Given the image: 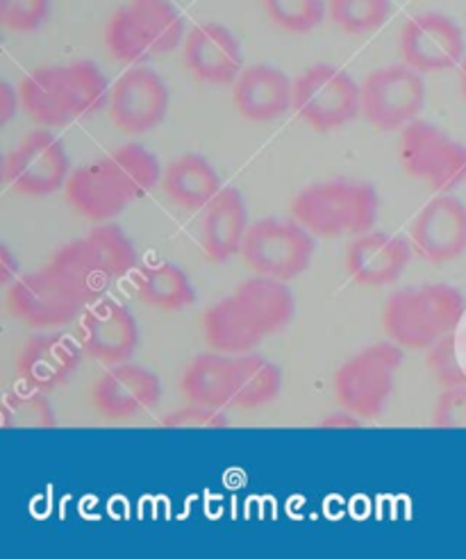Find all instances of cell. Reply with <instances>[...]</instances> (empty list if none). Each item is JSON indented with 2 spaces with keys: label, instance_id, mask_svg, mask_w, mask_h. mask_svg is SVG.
<instances>
[{
  "label": "cell",
  "instance_id": "cell-1",
  "mask_svg": "<svg viewBox=\"0 0 466 559\" xmlns=\"http://www.w3.org/2000/svg\"><path fill=\"white\" fill-rule=\"evenodd\" d=\"M21 107L35 123L62 128L109 105V82L89 60L39 67L21 82Z\"/></svg>",
  "mask_w": 466,
  "mask_h": 559
},
{
  "label": "cell",
  "instance_id": "cell-2",
  "mask_svg": "<svg viewBox=\"0 0 466 559\" xmlns=\"http://www.w3.org/2000/svg\"><path fill=\"white\" fill-rule=\"evenodd\" d=\"M50 266L85 305L98 302L117 280L136 269V248L117 223H100L87 237L60 248Z\"/></svg>",
  "mask_w": 466,
  "mask_h": 559
},
{
  "label": "cell",
  "instance_id": "cell-3",
  "mask_svg": "<svg viewBox=\"0 0 466 559\" xmlns=\"http://www.w3.org/2000/svg\"><path fill=\"white\" fill-rule=\"evenodd\" d=\"M464 314V294L453 285L434 283L392 294L382 312V325L398 346L428 350L451 332H457Z\"/></svg>",
  "mask_w": 466,
  "mask_h": 559
},
{
  "label": "cell",
  "instance_id": "cell-4",
  "mask_svg": "<svg viewBox=\"0 0 466 559\" xmlns=\"http://www.w3.org/2000/svg\"><path fill=\"white\" fill-rule=\"evenodd\" d=\"M378 210L380 195L373 185L344 178L314 182L300 191L291 203L294 218L323 239L371 233Z\"/></svg>",
  "mask_w": 466,
  "mask_h": 559
},
{
  "label": "cell",
  "instance_id": "cell-5",
  "mask_svg": "<svg viewBox=\"0 0 466 559\" xmlns=\"http://www.w3.org/2000/svg\"><path fill=\"white\" fill-rule=\"evenodd\" d=\"M184 39V16L174 0H128L105 31V44L119 62L142 64L176 50Z\"/></svg>",
  "mask_w": 466,
  "mask_h": 559
},
{
  "label": "cell",
  "instance_id": "cell-6",
  "mask_svg": "<svg viewBox=\"0 0 466 559\" xmlns=\"http://www.w3.org/2000/svg\"><path fill=\"white\" fill-rule=\"evenodd\" d=\"M401 367L403 346L396 342H380L360 350L335 373L337 403L362 421L378 418L387 409Z\"/></svg>",
  "mask_w": 466,
  "mask_h": 559
},
{
  "label": "cell",
  "instance_id": "cell-7",
  "mask_svg": "<svg viewBox=\"0 0 466 559\" xmlns=\"http://www.w3.org/2000/svg\"><path fill=\"white\" fill-rule=\"evenodd\" d=\"M294 111L316 132H333L362 115V85L333 64H314L294 80Z\"/></svg>",
  "mask_w": 466,
  "mask_h": 559
},
{
  "label": "cell",
  "instance_id": "cell-8",
  "mask_svg": "<svg viewBox=\"0 0 466 559\" xmlns=\"http://www.w3.org/2000/svg\"><path fill=\"white\" fill-rule=\"evenodd\" d=\"M398 159L409 178L428 182L437 193L466 182V146L430 121L417 119L401 130Z\"/></svg>",
  "mask_w": 466,
  "mask_h": 559
},
{
  "label": "cell",
  "instance_id": "cell-9",
  "mask_svg": "<svg viewBox=\"0 0 466 559\" xmlns=\"http://www.w3.org/2000/svg\"><path fill=\"white\" fill-rule=\"evenodd\" d=\"M241 258L255 273L278 280L303 275L314 258L312 233L296 218L266 216L246 233Z\"/></svg>",
  "mask_w": 466,
  "mask_h": 559
},
{
  "label": "cell",
  "instance_id": "cell-10",
  "mask_svg": "<svg viewBox=\"0 0 466 559\" xmlns=\"http://www.w3.org/2000/svg\"><path fill=\"white\" fill-rule=\"evenodd\" d=\"M426 105L421 71L392 64L371 71L362 82V117L382 132L403 130L419 119Z\"/></svg>",
  "mask_w": 466,
  "mask_h": 559
},
{
  "label": "cell",
  "instance_id": "cell-11",
  "mask_svg": "<svg viewBox=\"0 0 466 559\" xmlns=\"http://www.w3.org/2000/svg\"><path fill=\"white\" fill-rule=\"evenodd\" d=\"M5 302L12 319L35 330L73 323L87 307L50 264L19 275L8 287Z\"/></svg>",
  "mask_w": 466,
  "mask_h": 559
},
{
  "label": "cell",
  "instance_id": "cell-12",
  "mask_svg": "<svg viewBox=\"0 0 466 559\" xmlns=\"http://www.w3.org/2000/svg\"><path fill=\"white\" fill-rule=\"evenodd\" d=\"M71 176V159L58 136L48 130H33L23 142L5 155L3 178L12 191L21 195H50L67 187Z\"/></svg>",
  "mask_w": 466,
  "mask_h": 559
},
{
  "label": "cell",
  "instance_id": "cell-13",
  "mask_svg": "<svg viewBox=\"0 0 466 559\" xmlns=\"http://www.w3.org/2000/svg\"><path fill=\"white\" fill-rule=\"evenodd\" d=\"M171 94L162 75L148 67L128 69L109 94V117L126 134H144L164 123Z\"/></svg>",
  "mask_w": 466,
  "mask_h": 559
},
{
  "label": "cell",
  "instance_id": "cell-14",
  "mask_svg": "<svg viewBox=\"0 0 466 559\" xmlns=\"http://www.w3.org/2000/svg\"><path fill=\"white\" fill-rule=\"evenodd\" d=\"M405 64L421 73H440L462 64L464 33L446 14L423 12L403 25L398 39Z\"/></svg>",
  "mask_w": 466,
  "mask_h": 559
},
{
  "label": "cell",
  "instance_id": "cell-15",
  "mask_svg": "<svg viewBox=\"0 0 466 559\" xmlns=\"http://www.w3.org/2000/svg\"><path fill=\"white\" fill-rule=\"evenodd\" d=\"M409 243L432 264H446L466 250V205L455 195L432 199L409 223Z\"/></svg>",
  "mask_w": 466,
  "mask_h": 559
},
{
  "label": "cell",
  "instance_id": "cell-16",
  "mask_svg": "<svg viewBox=\"0 0 466 559\" xmlns=\"http://www.w3.org/2000/svg\"><path fill=\"white\" fill-rule=\"evenodd\" d=\"M80 344L103 365H123L140 348V325L126 305L100 298L80 319Z\"/></svg>",
  "mask_w": 466,
  "mask_h": 559
},
{
  "label": "cell",
  "instance_id": "cell-17",
  "mask_svg": "<svg viewBox=\"0 0 466 559\" xmlns=\"http://www.w3.org/2000/svg\"><path fill=\"white\" fill-rule=\"evenodd\" d=\"M162 401V380L146 367H109L92 389V405L105 418H130L153 409Z\"/></svg>",
  "mask_w": 466,
  "mask_h": 559
},
{
  "label": "cell",
  "instance_id": "cell-18",
  "mask_svg": "<svg viewBox=\"0 0 466 559\" xmlns=\"http://www.w3.org/2000/svg\"><path fill=\"white\" fill-rule=\"evenodd\" d=\"M184 64L207 85H232L243 71L241 41L224 23H203L184 37Z\"/></svg>",
  "mask_w": 466,
  "mask_h": 559
},
{
  "label": "cell",
  "instance_id": "cell-19",
  "mask_svg": "<svg viewBox=\"0 0 466 559\" xmlns=\"http://www.w3.org/2000/svg\"><path fill=\"white\" fill-rule=\"evenodd\" d=\"M64 191L67 203L80 216L96 223L117 218L132 203L107 155L92 164H82L75 171H71Z\"/></svg>",
  "mask_w": 466,
  "mask_h": 559
},
{
  "label": "cell",
  "instance_id": "cell-20",
  "mask_svg": "<svg viewBox=\"0 0 466 559\" xmlns=\"http://www.w3.org/2000/svg\"><path fill=\"white\" fill-rule=\"evenodd\" d=\"M413 253V243L396 235L365 233L348 246L346 269L362 287H387L398 283Z\"/></svg>",
  "mask_w": 466,
  "mask_h": 559
},
{
  "label": "cell",
  "instance_id": "cell-21",
  "mask_svg": "<svg viewBox=\"0 0 466 559\" xmlns=\"http://www.w3.org/2000/svg\"><path fill=\"white\" fill-rule=\"evenodd\" d=\"M232 103L246 121H276L294 107V82L271 64L249 67L232 82Z\"/></svg>",
  "mask_w": 466,
  "mask_h": 559
},
{
  "label": "cell",
  "instance_id": "cell-22",
  "mask_svg": "<svg viewBox=\"0 0 466 559\" xmlns=\"http://www.w3.org/2000/svg\"><path fill=\"white\" fill-rule=\"evenodd\" d=\"M82 344H77L69 334H37V337L27 340L23 346L16 369L23 384L50 391L67 384L82 361Z\"/></svg>",
  "mask_w": 466,
  "mask_h": 559
},
{
  "label": "cell",
  "instance_id": "cell-23",
  "mask_svg": "<svg viewBox=\"0 0 466 559\" xmlns=\"http://www.w3.org/2000/svg\"><path fill=\"white\" fill-rule=\"evenodd\" d=\"M232 300L237 310L260 337L276 334L287 328L296 314V298L287 280L271 275H255L243 280L235 289Z\"/></svg>",
  "mask_w": 466,
  "mask_h": 559
},
{
  "label": "cell",
  "instance_id": "cell-24",
  "mask_svg": "<svg viewBox=\"0 0 466 559\" xmlns=\"http://www.w3.org/2000/svg\"><path fill=\"white\" fill-rule=\"evenodd\" d=\"M249 228V207L243 203L241 191L235 187H224L210 201L203 214L201 243L205 255L212 262H228L241 253Z\"/></svg>",
  "mask_w": 466,
  "mask_h": 559
},
{
  "label": "cell",
  "instance_id": "cell-25",
  "mask_svg": "<svg viewBox=\"0 0 466 559\" xmlns=\"http://www.w3.org/2000/svg\"><path fill=\"white\" fill-rule=\"evenodd\" d=\"M164 191L182 210H205L214 195L224 189V180L201 153H184L174 159L162 176Z\"/></svg>",
  "mask_w": 466,
  "mask_h": 559
},
{
  "label": "cell",
  "instance_id": "cell-26",
  "mask_svg": "<svg viewBox=\"0 0 466 559\" xmlns=\"http://www.w3.org/2000/svg\"><path fill=\"white\" fill-rule=\"evenodd\" d=\"M232 369L235 357L224 353H203L191 359L182 376V394L189 403L205 405L214 409L235 407V389H232Z\"/></svg>",
  "mask_w": 466,
  "mask_h": 559
},
{
  "label": "cell",
  "instance_id": "cell-27",
  "mask_svg": "<svg viewBox=\"0 0 466 559\" xmlns=\"http://www.w3.org/2000/svg\"><path fill=\"white\" fill-rule=\"evenodd\" d=\"M134 294L164 312H180L196 302V289L189 275L174 262L144 264L134 275Z\"/></svg>",
  "mask_w": 466,
  "mask_h": 559
},
{
  "label": "cell",
  "instance_id": "cell-28",
  "mask_svg": "<svg viewBox=\"0 0 466 559\" xmlns=\"http://www.w3.org/2000/svg\"><path fill=\"white\" fill-rule=\"evenodd\" d=\"M232 389L235 407L258 409L280 396L283 373L266 357L255 353H243L235 357Z\"/></svg>",
  "mask_w": 466,
  "mask_h": 559
},
{
  "label": "cell",
  "instance_id": "cell-29",
  "mask_svg": "<svg viewBox=\"0 0 466 559\" xmlns=\"http://www.w3.org/2000/svg\"><path fill=\"white\" fill-rule=\"evenodd\" d=\"M203 332L207 346L224 355H243L262 344L260 334L237 310L232 296L207 307L203 314Z\"/></svg>",
  "mask_w": 466,
  "mask_h": 559
},
{
  "label": "cell",
  "instance_id": "cell-30",
  "mask_svg": "<svg viewBox=\"0 0 466 559\" xmlns=\"http://www.w3.org/2000/svg\"><path fill=\"white\" fill-rule=\"evenodd\" d=\"M119 174L130 201H140L157 182H162V164L159 159L142 144H126L107 155Z\"/></svg>",
  "mask_w": 466,
  "mask_h": 559
},
{
  "label": "cell",
  "instance_id": "cell-31",
  "mask_svg": "<svg viewBox=\"0 0 466 559\" xmlns=\"http://www.w3.org/2000/svg\"><path fill=\"white\" fill-rule=\"evenodd\" d=\"M3 428L5 430H41L58 426L55 407L44 396V391L23 386L14 389L3 401Z\"/></svg>",
  "mask_w": 466,
  "mask_h": 559
},
{
  "label": "cell",
  "instance_id": "cell-32",
  "mask_svg": "<svg viewBox=\"0 0 466 559\" xmlns=\"http://www.w3.org/2000/svg\"><path fill=\"white\" fill-rule=\"evenodd\" d=\"M394 12L392 0H327V16L339 31L362 37L380 31Z\"/></svg>",
  "mask_w": 466,
  "mask_h": 559
},
{
  "label": "cell",
  "instance_id": "cell-33",
  "mask_svg": "<svg viewBox=\"0 0 466 559\" xmlns=\"http://www.w3.org/2000/svg\"><path fill=\"white\" fill-rule=\"evenodd\" d=\"M266 16L287 33L306 35L327 16L325 0H260Z\"/></svg>",
  "mask_w": 466,
  "mask_h": 559
},
{
  "label": "cell",
  "instance_id": "cell-34",
  "mask_svg": "<svg viewBox=\"0 0 466 559\" xmlns=\"http://www.w3.org/2000/svg\"><path fill=\"white\" fill-rule=\"evenodd\" d=\"M428 369L434 380L444 386L466 384V365L462 359L457 332H451L449 337L428 348Z\"/></svg>",
  "mask_w": 466,
  "mask_h": 559
},
{
  "label": "cell",
  "instance_id": "cell-35",
  "mask_svg": "<svg viewBox=\"0 0 466 559\" xmlns=\"http://www.w3.org/2000/svg\"><path fill=\"white\" fill-rule=\"evenodd\" d=\"M52 0H0V23L10 33H35L48 21Z\"/></svg>",
  "mask_w": 466,
  "mask_h": 559
},
{
  "label": "cell",
  "instance_id": "cell-36",
  "mask_svg": "<svg viewBox=\"0 0 466 559\" xmlns=\"http://www.w3.org/2000/svg\"><path fill=\"white\" fill-rule=\"evenodd\" d=\"M226 409H214L205 405H194L189 403L184 409H176L162 418L164 428H176V430H189V428H201V430H218V428H228V416L224 414Z\"/></svg>",
  "mask_w": 466,
  "mask_h": 559
},
{
  "label": "cell",
  "instance_id": "cell-37",
  "mask_svg": "<svg viewBox=\"0 0 466 559\" xmlns=\"http://www.w3.org/2000/svg\"><path fill=\"white\" fill-rule=\"evenodd\" d=\"M430 424L440 430H466V384L444 386Z\"/></svg>",
  "mask_w": 466,
  "mask_h": 559
},
{
  "label": "cell",
  "instance_id": "cell-38",
  "mask_svg": "<svg viewBox=\"0 0 466 559\" xmlns=\"http://www.w3.org/2000/svg\"><path fill=\"white\" fill-rule=\"evenodd\" d=\"M21 105V92L14 90L10 82H0V126H8Z\"/></svg>",
  "mask_w": 466,
  "mask_h": 559
},
{
  "label": "cell",
  "instance_id": "cell-39",
  "mask_svg": "<svg viewBox=\"0 0 466 559\" xmlns=\"http://www.w3.org/2000/svg\"><path fill=\"white\" fill-rule=\"evenodd\" d=\"M19 271H21L19 258H14L12 250L3 243L0 246V280H3L5 287H10L14 280H19Z\"/></svg>",
  "mask_w": 466,
  "mask_h": 559
},
{
  "label": "cell",
  "instance_id": "cell-40",
  "mask_svg": "<svg viewBox=\"0 0 466 559\" xmlns=\"http://www.w3.org/2000/svg\"><path fill=\"white\" fill-rule=\"evenodd\" d=\"M360 426H362V418L355 416L353 412H348L344 407H342V412L327 414L321 421V428H360Z\"/></svg>",
  "mask_w": 466,
  "mask_h": 559
},
{
  "label": "cell",
  "instance_id": "cell-41",
  "mask_svg": "<svg viewBox=\"0 0 466 559\" xmlns=\"http://www.w3.org/2000/svg\"><path fill=\"white\" fill-rule=\"evenodd\" d=\"M457 69H459V90H462V96L466 100V60H462V64Z\"/></svg>",
  "mask_w": 466,
  "mask_h": 559
}]
</instances>
